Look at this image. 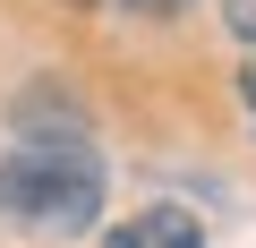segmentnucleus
Returning a JSON list of instances; mask_svg holds the SVG:
<instances>
[{"instance_id": "1", "label": "nucleus", "mask_w": 256, "mask_h": 248, "mask_svg": "<svg viewBox=\"0 0 256 248\" xmlns=\"http://www.w3.org/2000/svg\"><path fill=\"white\" fill-rule=\"evenodd\" d=\"M0 214L18 231H43V239H68L102 214V154L77 137V129H34L9 163H0Z\"/></svg>"}, {"instance_id": "2", "label": "nucleus", "mask_w": 256, "mask_h": 248, "mask_svg": "<svg viewBox=\"0 0 256 248\" xmlns=\"http://www.w3.org/2000/svg\"><path fill=\"white\" fill-rule=\"evenodd\" d=\"M102 248H205V222H196L188 205H146V214L111 222Z\"/></svg>"}, {"instance_id": "3", "label": "nucleus", "mask_w": 256, "mask_h": 248, "mask_svg": "<svg viewBox=\"0 0 256 248\" xmlns=\"http://www.w3.org/2000/svg\"><path fill=\"white\" fill-rule=\"evenodd\" d=\"M222 18H230V35H239V43H256V0H222Z\"/></svg>"}, {"instance_id": "4", "label": "nucleus", "mask_w": 256, "mask_h": 248, "mask_svg": "<svg viewBox=\"0 0 256 248\" xmlns=\"http://www.w3.org/2000/svg\"><path fill=\"white\" fill-rule=\"evenodd\" d=\"M128 18H171V9H188V0H120Z\"/></svg>"}, {"instance_id": "5", "label": "nucleus", "mask_w": 256, "mask_h": 248, "mask_svg": "<svg viewBox=\"0 0 256 248\" xmlns=\"http://www.w3.org/2000/svg\"><path fill=\"white\" fill-rule=\"evenodd\" d=\"M239 103H248V111H256V69H239Z\"/></svg>"}]
</instances>
